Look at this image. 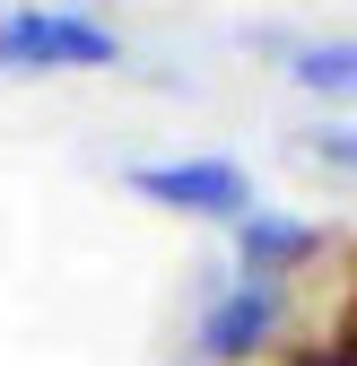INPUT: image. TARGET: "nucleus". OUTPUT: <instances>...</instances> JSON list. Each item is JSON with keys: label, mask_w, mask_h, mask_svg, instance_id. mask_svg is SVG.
Returning a JSON list of instances; mask_svg holds the SVG:
<instances>
[{"label": "nucleus", "mask_w": 357, "mask_h": 366, "mask_svg": "<svg viewBox=\"0 0 357 366\" xmlns=\"http://www.w3.org/2000/svg\"><path fill=\"white\" fill-rule=\"evenodd\" d=\"M288 314H296V288L288 280H261V270H227L201 314H192V366H253V357H271L279 332H288Z\"/></svg>", "instance_id": "nucleus-1"}, {"label": "nucleus", "mask_w": 357, "mask_h": 366, "mask_svg": "<svg viewBox=\"0 0 357 366\" xmlns=\"http://www.w3.org/2000/svg\"><path fill=\"white\" fill-rule=\"evenodd\" d=\"M122 35L96 9H53V0H9L0 9V70H114Z\"/></svg>", "instance_id": "nucleus-2"}, {"label": "nucleus", "mask_w": 357, "mask_h": 366, "mask_svg": "<svg viewBox=\"0 0 357 366\" xmlns=\"http://www.w3.org/2000/svg\"><path fill=\"white\" fill-rule=\"evenodd\" d=\"M122 183L140 201L174 209V218H209V227H236L253 209V174L218 149H192V157H149V166H122Z\"/></svg>", "instance_id": "nucleus-3"}, {"label": "nucleus", "mask_w": 357, "mask_h": 366, "mask_svg": "<svg viewBox=\"0 0 357 366\" xmlns=\"http://www.w3.org/2000/svg\"><path fill=\"white\" fill-rule=\"evenodd\" d=\"M227 244H236V270H261V280H296L305 262H323L331 253V227L323 218H296V209H244L227 227Z\"/></svg>", "instance_id": "nucleus-4"}, {"label": "nucleus", "mask_w": 357, "mask_h": 366, "mask_svg": "<svg viewBox=\"0 0 357 366\" xmlns=\"http://www.w3.org/2000/svg\"><path fill=\"white\" fill-rule=\"evenodd\" d=\"M279 53L305 97H357V35H314V44H279Z\"/></svg>", "instance_id": "nucleus-5"}, {"label": "nucleus", "mask_w": 357, "mask_h": 366, "mask_svg": "<svg viewBox=\"0 0 357 366\" xmlns=\"http://www.w3.org/2000/svg\"><path fill=\"white\" fill-rule=\"evenodd\" d=\"M305 149H314L331 174H357V131H348V122H323V131H305Z\"/></svg>", "instance_id": "nucleus-6"}, {"label": "nucleus", "mask_w": 357, "mask_h": 366, "mask_svg": "<svg viewBox=\"0 0 357 366\" xmlns=\"http://www.w3.org/2000/svg\"><path fill=\"white\" fill-rule=\"evenodd\" d=\"M314 366H357V305H348V323H340V332H331V349H323V357H314Z\"/></svg>", "instance_id": "nucleus-7"}]
</instances>
